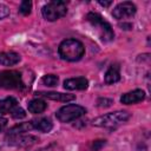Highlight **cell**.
<instances>
[{"label": "cell", "instance_id": "30bf717a", "mask_svg": "<svg viewBox=\"0 0 151 151\" xmlns=\"http://www.w3.org/2000/svg\"><path fill=\"white\" fill-rule=\"evenodd\" d=\"M88 85V81L84 77L70 78L64 81V87L66 90H85Z\"/></svg>", "mask_w": 151, "mask_h": 151}, {"label": "cell", "instance_id": "3957f363", "mask_svg": "<svg viewBox=\"0 0 151 151\" xmlns=\"http://www.w3.org/2000/svg\"><path fill=\"white\" fill-rule=\"evenodd\" d=\"M129 118H130L129 112H126V111H116V112H110V113L103 114V116L96 118L92 123H93L94 126L113 129V127H117L118 125L127 122Z\"/></svg>", "mask_w": 151, "mask_h": 151}, {"label": "cell", "instance_id": "7402d4cb", "mask_svg": "<svg viewBox=\"0 0 151 151\" xmlns=\"http://www.w3.org/2000/svg\"><path fill=\"white\" fill-rule=\"evenodd\" d=\"M8 14H9V8H8L6 5L0 4V19L6 18Z\"/></svg>", "mask_w": 151, "mask_h": 151}, {"label": "cell", "instance_id": "44dd1931", "mask_svg": "<svg viewBox=\"0 0 151 151\" xmlns=\"http://www.w3.org/2000/svg\"><path fill=\"white\" fill-rule=\"evenodd\" d=\"M98 106L100 107H107L112 104V99H109V98H99L98 101H97Z\"/></svg>", "mask_w": 151, "mask_h": 151}, {"label": "cell", "instance_id": "ba28073f", "mask_svg": "<svg viewBox=\"0 0 151 151\" xmlns=\"http://www.w3.org/2000/svg\"><path fill=\"white\" fill-rule=\"evenodd\" d=\"M136 11H137V7L134 4L130 2V1H124V2H120L118 4L113 12H112V15L118 19V20H123V19H126V18H131L136 14Z\"/></svg>", "mask_w": 151, "mask_h": 151}, {"label": "cell", "instance_id": "ffe728a7", "mask_svg": "<svg viewBox=\"0 0 151 151\" xmlns=\"http://www.w3.org/2000/svg\"><path fill=\"white\" fill-rule=\"evenodd\" d=\"M12 117L14 118V119H21V118H24L25 116H26V113H25V111L18 105L13 111H12Z\"/></svg>", "mask_w": 151, "mask_h": 151}, {"label": "cell", "instance_id": "7c38bea8", "mask_svg": "<svg viewBox=\"0 0 151 151\" xmlns=\"http://www.w3.org/2000/svg\"><path fill=\"white\" fill-rule=\"evenodd\" d=\"M20 61V55L15 52H2L0 53V65L13 66Z\"/></svg>", "mask_w": 151, "mask_h": 151}, {"label": "cell", "instance_id": "6da1fadb", "mask_svg": "<svg viewBox=\"0 0 151 151\" xmlns=\"http://www.w3.org/2000/svg\"><path fill=\"white\" fill-rule=\"evenodd\" d=\"M59 55L61 59L67 61H77L81 59L85 53L84 45L76 39H66L59 45Z\"/></svg>", "mask_w": 151, "mask_h": 151}, {"label": "cell", "instance_id": "8992f818", "mask_svg": "<svg viewBox=\"0 0 151 151\" xmlns=\"http://www.w3.org/2000/svg\"><path fill=\"white\" fill-rule=\"evenodd\" d=\"M22 86L21 74L18 71H2L0 72V88L13 90Z\"/></svg>", "mask_w": 151, "mask_h": 151}, {"label": "cell", "instance_id": "ac0fdd59", "mask_svg": "<svg viewBox=\"0 0 151 151\" xmlns=\"http://www.w3.org/2000/svg\"><path fill=\"white\" fill-rule=\"evenodd\" d=\"M59 79L55 74H46L41 78V83L46 86H50V87H53V86H57Z\"/></svg>", "mask_w": 151, "mask_h": 151}, {"label": "cell", "instance_id": "9a60e30c", "mask_svg": "<svg viewBox=\"0 0 151 151\" xmlns=\"http://www.w3.org/2000/svg\"><path fill=\"white\" fill-rule=\"evenodd\" d=\"M105 83L106 84H114L117 81H119L120 79V73H119V67L117 65H111L109 67V70L105 73Z\"/></svg>", "mask_w": 151, "mask_h": 151}, {"label": "cell", "instance_id": "cb8c5ba5", "mask_svg": "<svg viewBox=\"0 0 151 151\" xmlns=\"http://www.w3.org/2000/svg\"><path fill=\"white\" fill-rule=\"evenodd\" d=\"M6 126H7V119L4 117H0V132L4 131Z\"/></svg>", "mask_w": 151, "mask_h": 151}, {"label": "cell", "instance_id": "52a82bcc", "mask_svg": "<svg viewBox=\"0 0 151 151\" xmlns=\"http://www.w3.org/2000/svg\"><path fill=\"white\" fill-rule=\"evenodd\" d=\"M6 142L12 146H29L38 142V138L32 134L25 133H8L6 137Z\"/></svg>", "mask_w": 151, "mask_h": 151}, {"label": "cell", "instance_id": "603a6c76", "mask_svg": "<svg viewBox=\"0 0 151 151\" xmlns=\"http://www.w3.org/2000/svg\"><path fill=\"white\" fill-rule=\"evenodd\" d=\"M105 145V140H96L94 143H93V145H92V147L94 149V150H99L101 146H104Z\"/></svg>", "mask_w": 151, "mask_h": 151}, {"label": "cell", "instance_id": "9c48e42d", "mask_svg": "<svg viewBox=\"0 0 151 151\" xmlns=\"http://www.w3.org/2000/svg\"><path fill=\"white\" fill-rule=\"evenodd\" d=\"M145 98V93L143 90H133L131 92H127V93H124L122 97H120V101L123 104H126V105H130V104H136V103H139L142 100H144Z\"/></svg>", "mask_w": 151, "mask_h": 151}, {"label": "cell", "instance_id": "2e32d148", "mask_svg": "<svg viewBox=\"0 0 151 151\" xmlns=\"http://www.w3.org/2000/svg\"><path fill=\"white\" fill-rule=\"evenodd\" d=\"M27 107H28V111L31 113H34V114L38 113L39 114V113H42L46 110L47 104L44 100H41V99H33V100H31L28 103Z\"/></svg>", "mask_w": 151, "mask_h": 151}, {"label": "cell", "instance_id": "5b68a950", "mask_svg": "<svg viewBox=\"0 0 151 151\" xmlns=\"http://www.w3.org/2000/svg\"><path fill=\"white\" fill-rule=\"evenodd\" d=\"M42 15L46 20L48 21H54V20H58L59 18L64 17L67 12V6H66V2L64 1H51L48 4H46L42 9Z\"/></svg>", "mask_w": 151, "mask_h": 151}, {"label": "cell", "instance_id": "7a4b0ae2", "mask_svg": "<svg viewBox=\"0 0 151 151\" xmlns=\"http://www.w3.org/2000/svg\"><path fill=\"white\" fill-rule=\"evenodd\" d=\"M86 20L91 24V26L96 29L97 34L103 41H111L114 38V32L111 27V25L105 21L98 13L90 12L86 15Z\"/></svg>", "mask_w": 151, "mask_h": 151}, {"label": "cell", "instance_id": "4fadbf2b", "mask_svg": "<svg viewBox=\"0 0 151 151\" xmlns=\"http://www.w3.org/2000/svg\"><path fill=\"white\" fill-rule=\"evenodd\" d=\"M32 126L34 130H38L40 132H50L52 130V122L48 118H37L31 120Z\"/></svg>", "mask_w": 151, "mask_h": 151}, {"label": "cell", "instance_id": "d4e9b609", "mask_svg": "<svg viewBox=\"0 0 151 151\" xmlns=\"http://www.w3.org/2000/svg\"><path fill=\"white\" fill-rule=\"evenodd\" d=\"M99 4H100L101 6H104V7H109L112 2H111V1H99Z\"/></svg>", "mask_w": 151, "mask_h": 151}, {"label": "cell", "instance_id": "5bb4252c", "mask_svg": "<svg viewBox=\"0 0 151 151\" xmlns=\"http://www.w3.org/2000/svg\"><path fill=\"white\" fill-rule=\"evenodd\" d=\"M18 106V101L13 97L5 98L0 100V114L5 113H12V111Z\"/></svg>", "mask_w": 151, "mask_h": 151}, {"label": "cell", "instance_id": "d6986e66", "mask_svg": "<svg viewBox=\"0 0 151 151\" xmlns=\"http://www.w3.org/2000/svg\"><path fill=\"white\" fill-rule=\"evenodd\" d=\"M31 8H32V4H31V1L25 0V1H22V2L20 4L19 12H20L21 14H24V15H27V14L31 13Z\"/></svg>", "mask_w": 151, "mask_h": 151}, {"label": "cell", "instance_id": "8fae6325", "mask_svg": "<svg viewBox=\"0 0 151 151\" xmlns=\"http://www.w3.org/2000/svg\"><path fill=\"white\" fill-rule=\"evenodd\" d=\"M37 96L39 97H44L51 100H57V101H70L73 100L76 97L73 94H68V93H60V92H35Z\"/></svg>", "mask_w": 151, "mask_h": 151}, {"label": "cell", "instance_id": "277c9868", "mask_svg": "<svg viewBox=\"0 0 151 151\" xmlns=\"http://www.w3.org/2000/svg\"><path fill=\"white\" fill-rule=\"evenodd\" d=\"M85 113H86V110L83 106L76 105V104H68V105L60 107L57 111L55 116L61 123H70L72 120L80 118Z\"/></svg>", "mask_w": 151, "mask_h": 151}, {"label": "cell", "instance_id": "e0dca14e", "mask_svg": "<svg viewBox=\"0 0 151 151\" xmlns=\"http://www.w3.org/2000/svg\"><path fill=\"white\" fill-rule=\"evenodd\" d=\"M29 130H33V126H32L31 122H27V123H20L18 125L13 126L12 129H9L8 133H25Z\"/></svg>", "mask_w": 151, "mask_h": 151}]
</instances>
